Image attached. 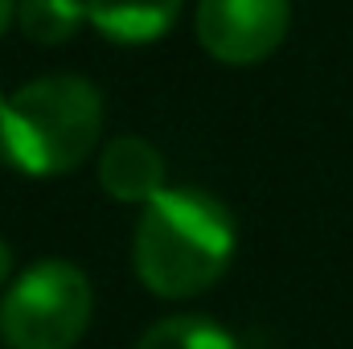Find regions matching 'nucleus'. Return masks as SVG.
<instances>
[{
	"label": "nucleus",
	"mask_w": 353,
	"mask_h": 349,
	"mask_svg": "<svg viewBox=\"0 0 353 349\" xmlns=\"http://www.w3.org/2000/svg\"><path fill=\"white\" fill-rule=\"evenodd\" d=\"M132 259L148 292L165 300L197 296L234 259V218L201 189H165L144 206Z\"/></svg>",
	"instance_id": "nucleus-1"
},
{
	"label": "nucleus",
	"mask_w": 353,
	"mask_h": 349,
	"mask_svg": "<svg viewBox=\"0 0 353 349\" xmlns=\"http://www.w3.org/2000/svg\"><path fill=\"white\" fill-rule=\"evenodd\" d=\"M103 132V99L83 74L33 79L0 107V157L29 177H58L87 161Z\"/></svg>",
	"instance_id": "nucleus-2"
},
{
	"label": "nucleus",
	"mask_w": 353,
	"mask_h": 349,
	"mask_svg": "<svg viewBox=\"0 0 353 349\" xmlns=\"http://www.w3.org/2000/svg\"><path fill=\"white\" fill-rule=\"evenodd\" d=\"M90 279L66 259L21 271L0 300V337L8 349H74L90 325Z\"/></svg>",
	"instance_id": "nucleus-3"
},
{
	"label": "nucleus",
	"mask_w": 353,
	"mask_h": 349,
	"mask_svg": "<svg viewBox=\"0 0 353 349\" xmlns=\"http://www.w3.org/2000/svg\"><path fill=\"white\" fill-rule=\"evenodd\" d=\"M292 0H197V41L226 66H251L279 50Z\"/></svg>",
	"instance_id": "nucleus-4"
},
{
	"label": "nucleus",
	"mask_w": 353,
	"mask_h": 349,
	"mask_svg": "<svg viewBox=\"0 0 353 349\" xmlns=\"http://www.w3.org/2000/svg\"><path fill=\"white\" fill-rule=\"evenodd\" d=\"M99 185L128 206H148L165 193V157L144 136H115L99 152Z\"/></svg>",
	"instance_id": "nucleus-5"
},
{
	"label": "nucleus",
	"mask_w": 353,
	"mask_h": 349,
	"mask_svg": "<svg viewBox=\"0 0 353 349\" xmlns=\"http://www.w3.org/2000/svg\"><path fill=\"white\" fill-rule=\"evenodd\" d=\"M181 17V0H87V21L111 41H157Z\"/></svg>",
	"instance_id": "nucleus-6"
},
{
	"label": "nucleus",
	"mask_w": 353,
	"mask_h": 349,
	"mask_svg": "<svg viewBox=\"0 0 353 349\" xmlns=\"http://www.w3.org/2000/svg\"><path fill=\"white\" fill-rule=\"evenodd\" d=\"M87 21V0H17V25L37 46L70 41Z\"/></svg>",
	"instance_id": "nucleus-7"
},
{
	"label": "nucleus",
	"mask_w": 353,
	"mask_h": 349,
	"mask_svg": "<svg viewBox=\"0 0 353 349\" xmlns=\"http://www.w3.org/2000/svg\"><path fill=\"white\" fill-rule=\"evenodd\" d=\"M136 349H239V341L210 317H165L136 341Z\"/></svg>",
	"instance_id": "nucleus-8"
},
{
	"label": "nucleus",
	"mask_w": 353,
	"mask_h": 349,
	"mask_svg": "<svg viewBox=\"0 0 353 349\" xmlns=\"http://www.w3.org/2000/svg\"><path fill=\"white\" fill-rule=\"evenodd\" d=\"M8 271H12V251H8V243L0 239V283L8 279Z\"/></svg>",
	"instance_id": "nucleus-9"
},
{
	"label": "nucleus",
	"mask_w": 353,
	"mask_h": 349,
	"mask_svg": "<svg viewBox=\"0 0 353 349\" xmlns=\"http://www.w3.org/2000/svg\"><path fill=\"white\" fill-rule=\"evenodd\" d=\"M12 12H17V0H0V33L8 29V21H12Z\"/></svg>",
	"instance_id": "nucleus-10"
},
{
	"label": "nucleus",
	"mask_w": 353,
	"mask_h": 349,
	"mask_svg": "<svg viewBox=\"0 0 353 349\" xmlns=\"http://www.w3.org/2000/svg\"><path fill=\"white\" fill-rule=\"evenodd\" d=\"M0 107H4V90H0Z\"/></svg>",
	"instance_id": "nucleus-11"
}]
</instances>
